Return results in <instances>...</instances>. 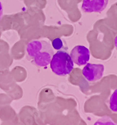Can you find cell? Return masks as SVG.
Returning a JSON list of instances; mask_svg holds the SVG:
<instances>
[{"instance_id":"obj_5","label":"cell","mask_w":117,"mask_h":125,"mask_svg":"<svg viewBox=\"0 0 117 125\" xmlns=\"http://www.w3.org/2000/svg\"><path fill=\"white\" fill-rule=\"evenodd\" d=\"M108 0H83L81 10L84 13H101L106 8Z\"/></svg>"},{"instance_id":"obj_2","label":"cell","mask_w":117,"mask_h":125,"mask_svg":"<svg viewBox=\"0 0 117 125\" xmlns=\"http://www.w3.org/2000/svg\"><path fill=\"white\" fill-rule=\"evenodd\" d=\"M50 64L54 74L61 76L70 74L74 67V62L70 54L64 51H58L53 54Z\"/></svg>"},{"instance_id":"obj_7","label":"cell","mask_w":117,"mask_h":125,"mask_svg":"<svg viewBox=\"0 0 117 125\" xmlns=\"http://www.w3.org/2000/svg\"><path fill=\"white\" fill-rule=\"evenodd\" d=\"M52 46L56 50L62 49L63 48V41H62V39H60V38H57L53 40L52 41Z\"/></svg>"},{"instance_id":"obj_1","label":"cell","mask_w":117,"mask_h":125,"mask_svg":"<svg viewBox=\"0 0 117 125\" xmlns=\"http://www.w3.org/2000/svg\"><path fill=\"white\" fill-rule=\"evenodd\" d=\"M54 53L52 44L45 40H33L26 46V59L38 67L50 64Z\"/></svg>"},{"instance_id":"obj_3","label":"cell","mask_w":117,"mask_h":125,"mask_svg":"<svg viewBox=\"0 0 117 125\" xmlns=\"http://www.w3.org/2000/svg\"><path fill=\"white\" fill-rule=\"evenodd\" d=\"M105 71V66L101 64L86 63L82 70L83 77L88 82H95L101 80Z\"/></svg>"},{"instance_id":"obj_8","label":"cell","mask_w":117,"mask_h":125,"mask_svg":"<svg viewBox=\"0 0 117 125\" xmlns=\"http://www.w3.org/2000/svg\"><path fill=\"white\" fill-rule=\"evenodd\" d=\"M3 6H2L1 3L0 2V20H1L2 17H3Z\"/></svg>"},{"instance_id":"obj_6","label":"cell","mask_w":117,"mask_h":125,"mask_svg":"<svg viewBox=\"0 0 117 125\" xmlns=\"http://www.w3.org/2000/svg\"><path fill=\"white\" fill-rule=\"evenodd\" d=\"M109 108L114 113H117V89L112 93L109 100Z\"/></svg>"},{"instance_id":"obj_9","label":"cell","mask_w":117,"mask_h":125,"mask_svg":"<svg viewBox=\"0 0 117 125\" xmlns=\"http://www.w3.org/2000/svg\"><path fill=\"white\" fill-rule=\"evenodd\" d=\"M114 43H115V46L116 49H117V35L116 36L115 38Z\"/></svg>"},{"instance_id":"obj_4","label":"cell","mask_w":117,"mask_h":125,"mask_svg":"<svg viewBox=\"0 0 117 125\" xmlns=\"http://www.w3.org/2000/svg\"><path fill=\"white\" fill-rule=\"evenodd\" d=\"M70 56L73 62L78 66L85 65L90 60V52L84 46H76L70 51Z\"/></svg>"}]
</instances>
